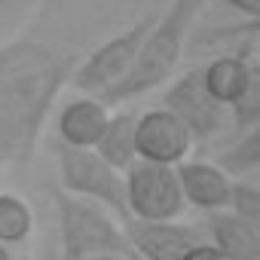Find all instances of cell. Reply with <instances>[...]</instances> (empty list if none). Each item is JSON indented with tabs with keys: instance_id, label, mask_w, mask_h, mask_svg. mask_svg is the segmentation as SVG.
I'll return each instance as SVG.
<instances>
[{
	"instance_id": "cell-1",
	"label": "cell",
	"mask_w": 260,
	"mask_h": 260,
	"mask_svg": "<svg viewBox=\"0 0 260 260\" xmlns=\"http://www.w3.org/2000/svg\"><path fill=\"white\" fill-rule=\"evenodd\" d=\"M80 58L77 49L52 40L0 43V172L34 156L43 125Z\"/></svg>"
},
{
	"instance_id": "cell-2",
	"label": "cell",
	"mask_w": 260,
	"mask_h": 260,
	"mask_svg": "<svg viewBox=\"0 0 260 260\" xmlns=\"http://www.w3.org/2000/svg\"><path fill=\"white\" fill-rule=\"evenodd\" d=\"M202 7H205V0H172L162 13H156L128 77L104 101L107 104H122L128 98H138L150 89L166 86L175 77V71L184 58L187 40L196 28V19H199Z\"/></svg>"
},
{
	"instance_id": "cell-3",
	"label": "cell",
	"mask_w": 260,
	"mask_h": 260,
	"mask_svg": "<svg viewBox=\"0 0 260 260\" xmlns=\"http://www.w3.org/2000/svg\"><path fill=\"white\" fill-rule=\"evenodd\" d=\"M58 214V260H89L98 254H132L122 220L98 202L71 196L64 190L52 193Z\"/></svg>"
},
{
	"instance_id": "cell-4",
	"label": "cell",
	"mask_w": 260,
	"mask_h": 260,
	"mask_svg": "<svg viewBox=\"0 0 260 260\" xmlns=\"http://www.w3.org/2000/svg\"><path fill=\"white\" fill-rule=\"evenodd\" d=\"M156 16V13H153ZM153 16H144L138 19L135 25L122 28L119 34H113L110 40H104L101 46H95L89 55L80 58V64L74 68V77H71V86L83 95H98V98H107L125 77L132 71L138 52H141V43L147 37V28L153 22Z\"/></svg>"
},
{
	"instance_id": "cell-5",
	"label": "cell",
	"mask_w": 260,
	"mask_h": 260,
	"mask_svg": "<svg viewBox=\"0 0 260 260\" xmlns=\"http://www.w3.org/2000/svg\"><path fill=\"white\" fill-rule=\"evenodd\" d=\"M58 178L64 193L89 199L113 211L119 220L128 217L125 208V172L113 169L104 162L95 150H80V147H64L58 144Z\"/></svg>"
},
{
	"instance_id": "cell-6",
	"label": "cell",
	"mask_w": 260,
	"mask_h": 260,
	"mask_svg": "<svg viewBox=\"0 0 260 260\" xmlns=\"http://www.w3.org/2000/svg\"><path fill=\"white\" fill-rule=\"evenodd\" d=\"M125 208L135 220H178L187 208L178 169L147 159L132 162L125 169Z\"/></svg>"
},
{
	"instance_id": "cell-7",
	"label": "cell",
	"mask_w": 260,
	"mask_h": 260,
	"mask_svg": "<svg viewBox=\"0 0 260 260\" xmlns=\"http://www.w3.org/2000/svg\"><path fill=\"white\" fill-rule=\"evenodd\" d=\"M162 107L172 110L187 125V132L193 135L196 144L214 141L226 128V116H230V110L208 92V86L202 80V64H196L166 83Z\"/></svg>"
},
{
	"instance_id": "cell-8",
	"label": "cell",
	"mask_w": 260,
	"mask_h": 260,
	"mask_svg": "<svg viewBox=\"0 0 260 260\" xmlns=\"http://www.w3.org/2000/svg\"><path fill=\"white\" fill-rule=\"evenodd\" d=\"M135 141H138V159L162 162V166H178L190 159V150L196 144L193 135L187 132V125L162 104L138 113Z\"/></svg>"
},
{
	"instance_id": "cell-9",
	"label": "cell",
	"mask_w": 260,
	"mask_h": 260,
	"mask_svg": "<svg viewBox=\"0 0 260 260\" xmlns=\"http://www.w3.org/2000/svg\"><path fill=\"white\" fill-rule=\"evenodd\" d=\"M125 239L138 260H181L193 245H199V233L190 223L178 220H122Z\"/></svg>"
},
{
	"instance_id": "cell-10",
	"label": "cell",
	"mask_w": 260,
	"mask_h": 260,
	"mask_svg": "<svg viewBox=\"0 0 260 260\" xmlns=\"http://www.w3.org/2000/svg\"><path fill=\"white\" fill-rule=\"evenodd\" d=\"M184 202L199 208V211H223L233 202V178L223 166L208 162V159H184L175 166Z\"/></svg>"
},
{
	"instance_id": "cell-11",
	"label": "cell",
	"mask_w": 260,
	"mask_h": 260,
	"mask_svg": "<svg viewBox=\"0 0 260 260\" xmlns=\"http://www.w3.org/2000/svg\"><path fill=\"white\" fill-rule=\"evenodd\" d=\"M110 119V104L98 95H77L71 101L61 104L58 119H55V132H58V144L64 147H80V150H92L104 132V125Z\"/></svg>"
},
{
	"instance_id": "cell-12",
	"label": "cell",
	"mask_w": 260,
	"mask_h": 260,
	"mask_svg": "<svg viewBox=\"0 0 260 260\" xmlns=\"http://www.w3.org/2000/svg\"><path fill=\"white\" fill-rule=\"evenodd\" d=\"M208 242L230 260H260V236L233 211H208Z\"/></svg>"
},
{
	"instance_id": "cell-13",
	"label": "cell",
	"mask_w": 260,
	"mask_h": 260,
	"mask_svg": "<svg viewBox=\"0 0 260 260\" xmlns=\"http://www.w3.org/2000/svg\"><path fill=\"white\" fill-rule=\"evenodd\" d=\"M135 125H138V113H110L104 132L98 138V144L92 147L104 162H110L113 169L125 172L132 162H138V141H135Z\"/></svg>"
},
{
	"instance_id": "cell-14",
	"label": "cell",
	"mask_w": 260,
	"mask_h": 260,
	"mask_svg": "<svg viewBox=\"0 0 260 260\" xmlns=\"http://www.w3.org/2000/svg\"><path fill=\"white\" fill-rule=\"evenodd\" d=\"M248 68H251V55L248 52H223V55H214L211 61L202 64V80H205L208 92L226 110L233 107V101L245 89Z\"/></svg>"
},
{
	"instance_id": "cell-15",
	"label": "cell",
	"mask_w": 260,
	"mask_h": 260,
	"mask_svg": "<svg viewBox=\"0 0 260 260\" xmlns=\"http://www.w3.org/2000/svg\"><path fill=\"white\" fill-rule=\"evenodd\" d=\"M34 208L25 196L0 190V245L4 248H19L34 236Z\"/></svg>"
},
{
	"instance_id": "cell-16",
	"label": "cell",
	"mask_w": 260,
	"mask_h": 260,
	"mask_svg": "<svg viewBox=\"0 0 260 260\" xmlns=\"http://www.w3.org/2000/svg\"><path fill=\"white\" fill-rule=\"evenodd\" d=\"M217 166H223L230 175L260 172V122L236 135L233 144H226L217 156Z\"/></svg>"
},
{
	"instance_id": "cell-17",
	"label": "cell",
	"mask_w": 260,
	"mask_h": 260,
	"mask_svg": "<svg viewBox=\"0 0 260 260\" xmlns=\"http://www.w3.org/2000/svg\"><path fill=\"white\" fill-rule=\"evenodd\" d=\"M230 119H233V128H236V132H245V128H251V125L260 122V61H257V58H251L245 89H242L239 98L233 101Z\"/></svg>"
},
{
	"instance_id": "cell-18",
	"label": "cell",
	"mask_w": 260,
	"mask_h": 260,
	"mask_svg": "<svg viewBox=\"0 0 260 260\" xmlns=\"http://www.w3.org/2000/svg\"><path fill=\"white\" fill-rule=\"evenodd\" d=\"M230 208L260 236V184H233Z\"/></svg>"
},
{
	"instance_id": "cell-19",
	"label": "cell",
	"mask_w": 260,
	"mask_h": 260,
	"mask_svg": "<svg viewBox=\"0 0 260 260\" xmlns=\"http://www.w3.org/2000/svg\"><path fill=\"white\" fill-rule=\"evenodd\" d=\"M242 37H260V16H254V19H242L239 25H230V28H217V31H211L208 34V40H242Z\"/></svg>"
},
{
	"instance_id": "cell-20",
	"label": "cell",
	"mask_w": 260,
	"mask_h": 260,
	"mask_svg": "<svg viewBox=\"0 0 260 260\" xmlns=\"http://www.w3.org/2000/svg\"><path fill=\"white\" fill-rule=\"evenodd\" d=\"M181 260H230V257H223L211 242H199V245H193Z\"/></svg>"
},
{
	"instance_id": "cell-21",
	"label": "cell",
	"mask_w": 260,
	"mask_h": 260,
	"mask_svg": "<svg viewBox=\"0 0 260 260\" xmlns=\"http://www.w3.org/2000/svg\"><path fill=\"white\" fill-rule=\"evenodd\" d=\"M226 7H233L239 16H245V19H254V16H260V0H226Z\"/></svg>"
},
{
	"instance_id": "cell-22",
	"label": "cell",
	"mask_w": 260,
	"mask_h": 260,
	"mask_svg": "<svg viewBox=\"0 0 260 260\" xmlns=\"http://www.w3.org/2000/svg\"><path fill=\"white\" fill-rule=\"evenodd\" d=\"M22 4H25V0H0V25H7V19L13 13H19Z\"/></svg>"
},
{
	"instance_id": "cell-23",
	"label": "cell",
	"mask_w": 260,
	"mask_h": 260,
	"mask_svg": "<svg viewBox=\"0 0 260 260\" xmlns=\"http://www.w3.org/2000/svg\"><path fill=\"white\" fill-rule=\"evenodd\" d=\"M89 260H138L132 254H98V257H89Z\"/></svg>"
},
{
	"instance_id": "cell-24",
	"label": "cell",
	"mask_w": 260,
	"mask_h": 260,
	"mask_svg": "<svg viewBox=\"0 0 260 260\" xmlns=\"http://www.w3.org/2000/svg\"><path fill=\"white\" fill-rule=\"evenodd\" d=\"M0 260H13V251H10V248H4V245H0Z\"/></svg>"
},
{
	"instance_id": "cell-25",
	"label": "cell",
	"mask_w": 260,
	"mask_h": 260,
	"mask_svg": "<svg viewBox=\"0 0 260 260\" xmlns=\"http://www.w3.org/2000/svg\"><path fill=\"white\" fill-rule=\"evenodd\" d=\"M257 61H260V37H257Z\"/></svg>"
},
{
	"instance_id": "cell-26",
	"label": "cell",
	"mask_w": 260,
	"mask_h": 260,
	"mask_svg": "<svg viewBox=\"0 0 260 260\" xmlns=\"http://www.w3.org/2000/svg\"><path fill=\"white\" fill-rule=\"evenodd\" d=\"M43 260H55V257H43Z\"/></svg>"
}]
</instances>
